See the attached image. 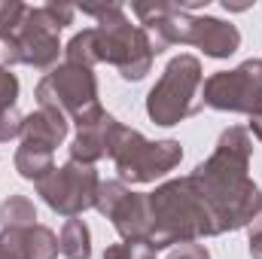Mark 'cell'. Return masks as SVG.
I'll return each instance as SVG.
<instances>
[{
	"mask_svg": "<svg viewBox=\"0 0 262 259\" xmlns=\"http://www.w3.org/2000/svg\"><path fill=\"white\" fill-rule=\"evenodd\" d=\"M122 131H125V125L104 110L101 119H95L92 125L76 131V137L70 143V162H79V165H92L95 168V162H101L107 156L113 159V149H116Z\"/></svg>",
	"mask_w": 262,
	"mask_h": 259,
	"instance_id": "cell-10",
	"label": "cell"
},
{
	"mask_svg": "<svg viewBox=\"0 0 262 259\" xmlns=\"http://www.w3.org/2000/svg\"><path fill=\"white\" fill-rule=\"evenodd\" d=\"M201 89H204V73L201 61L195 55H177L162 70L159 82L146 95V113L156 125H180L183 119L195 116L201 104Z\"/></svg>",
	"mask_w": 262,
	"mask_h": 259,
	"instance_id": "cell-4",
	"label": "cell"
},
{
	"mask_svg": "<svg viewBox=\"0 0 262 259\" xmlns=\"http://www.w3.org/2000/svg\"><path fill=\"white\" fill-rule=\"evenodd\" d=\"M64 58L70 64H82V67H95L101 64V49H98V31L85 28L79 34L70 37V43L64 46Z\"/></svg>",
	"mask_w": 262,
	"mask_h": 259,
	"instance_id": "cell-16",
	"label": "cell"
},
{
	"mask_svg": "<svg viewBox=\"0 0 262 259\" xmlns=\"http://www.w3.org/2000/svg\"><path fill=\"white\" fill-rule=\"evenodd\" d=\"M73 15H76V6H70V3L28 6L21 25L12 34V40L18 46V61L37 67V70L58 67V55H61L58 34L67 25H73Z\"/></svg>",
	"mask_w": 262,
	"mask_h": 259,
	"instance_id": "cell-6",
	"label": "cell"
},
{
	"mask_svg": "<svg viewBox=\"0 0 262 259\" xmlns=\"http://www.w3.org/2000/svg\"><path fill=\"white\" fill-rule=\"evenodd\" d=\"M250 259H262V232L250 235Z\"/></svg>",
	"mask_w": 262,
	"mask_h": 259,
	"instance_id": "cell-24",
	"label": "cell"
},
{
	"mask_svg": "<svg viewBox=\"0 0 262 259\" xmlns=\"http://www.w3.org/2000/svg\"><path fill=\"white\" fill-rule=\"evenodd\" d=\"M250 156H253L250 131L241 125H232L220 134L210 159H204L189 174L216 217L220 235L250 226L253 217L262 210L259 186L247 177Z\"/></svg>",
	"mask_w": 262,
	"mask_h": 259,
	"instance_id": "cell-1",
	"label": "cell"
},
{
	"mask_svg": "<svg viewBox=\"0 0 262 259\" xmlns=\"http://www.w3.org/2000/svg\"><path fill=\"white\" fill-rule=\"evenodd\" d=\"M25 253L28 259H58V238L46 226H31L25 229Z\"/></svg>",
	"mask_w": 262,
	"mask_h": 259,
	"instance_id": "cell-17",
	"label": "cell"
},
{
	"mask_svg": "<svg viewBox=\"0 0 262 259\" xmlns=\"http://www.w3.org/2000/svg\"><path fill=\"white\" fill-rule=\"evenodd\" d=\"M37 104L61 110L67 119L76 122L79 128H85V125H92L95 119L104 116V107L98 101V79H95L92 67L70 64V61L52 67L40 79Z\"/></svg>",
	"mask_w": 262,
	"mask_h": 259,
	"instance_id": "cell-5",
	"label": "cell"
},
{
	"mask_svg": "<svg viewBox=\"0 0 262 259\" xmlns=\"http://www.w3.org/2000/svg\"><path fill=\"white\" fill-rule=\"evenodd\" d=\"M122 241H146L149 238V198L143 192H125L122 201L107 217Z\"/></svg>",
	"mask_w": 262,
	"mask_h": 259,
	"instance_id": "cell-12",
	"label": "cell"
},
{
	"mask_svg": "<svg viewBox=\"0 0 262 259\" xmlns=\"http://www.w3.org/2000/svg\"><path fill=\"white\" fill-rule=\"evenodd\" d=\"M180 140H146L140 131L128 125L113 149V162L122 183H156L159 177L171 174L180 165Z\"/></svg>",
	"mask_w": 262,
	"mask_h": 259,
	"instance_id": "cell-7",
	"label": "cell"
},
{
	"mask_svg": "<svg viewBox=\"0 0 262 259\" xmlns=\"http://www.w3.org/2000/svg\"><path fill=\"white\" fill-rule=\"evenodd\" d=\"M0 259H28V253H25V232L0 229Z\"/></svg>",
	"mask_w": 262,
	"mask_h": 259,
	"instance_id": "cell-20",
	"label": "cell"
},
{
	"mask_svg": "<svg viewBox=\"0 0 262 259\" xmlns=\"http://www.w3.org/2000/svg\"><path fill=\"white\" fill-rule=\"evenodd\" d=\"M37 226V207L28 195H9L3 204H0V229H9V232H25Z\"/></svg>",
	"mask_w": 262,
	"mask_h": 259,
	"instance_id": "cell-13",
	"label": "cell"
},
{
	"mask_svg": "<svg viewBox=\"0 0 262 259\" xmlns=\"http://www.w3.org/2000/svg\"><path fill=\"white\" fill-rule=\"evenodd\" d=\"M101 186V177L92 165H79V162H67L61 168H55L49 177H43L37 183L40 198L58 213V217H79L82 210L95 207V195Z\"/></svg>",
	"mask_w": 262,
	"mask_h": 259,
	"instance_id": "cell-9",
	"label": "cell"
},
{
	"mask_svg": "<svg viewBox=\"0 0 262 259\" xmlns=\"http://www.w3.org/2000/svg\"><path fill=\"white\" fill-rule=\"evenodd\" d=\"M58 253L64 259H89L92 256V232L82 220H67L58 235Z\"/></svg>",
	"mask_w": 262,
	"mask_h": 259,
	"instance_id": "cell-14",
	"label": "cell"
},
{
	"mask_svg": "<svg viewBox=\"0 0 262 259\" xmlns=\"http://www.w3.org/2000/svg\"><path fill=\"white\" fill-rule=\"evenodd\" d=\"M15 171L25 180L40 183L43 177H49L55 171V159H52V153L34 149V146H18V153H15Z\"/></svg>",
	"mask_w": 262,
	"mask_h": 259,
	"instance_id": "cell-15",
	"label": "cell"
},
{
	"mask_svg": "<svg viewBox=\"0 0 262 259\" xmlns=\"http://www.w3.org/2000/svg\"><path fill=\"white\" fill-rule=\"evenodd\" d=\"M201 104L210 110L223 113H247L259 116L262 113V61L250 58L235 70H220L204 79L201 89Z\"/></svg>",
	"mask_w": 262,
	"mask_h": 259,
	"instance_id": "cell-8",
	"label": "cell"
},
{
	"mask_svg": "<svg viewBox=\"0 0 262 259\" xmlns=\"http://www.w3.org/2000/svg\"><path fill=\"white\" fill-rule=\"evenodd\" d=\"M85 15H95L98 25V49L101 64H113L125 82H140L152 67V46L140 25H131L122 3H101V6H79Z\"/></svg>",
	"mask_w": 262,
	"mask_h": 259,
	"instance_id": "cell-3",
	"label": "cell"
},
{
	"mask_svg": "<svg viewBox=\"0 0 262 259\" xmlns=\"http://www.w3.org/2000/svg\"><path fill=\"white\" fill-rule=\"evenodd\" d=\"M15 98H18V79H15V73L0 67V110L15 107Z\"/></svg>",
	"mask_w": 262,
	"mask_h": 259,
	"instance_id": "cell-22",
	"label": "cell"
},
{
	"mask_svg": "<svg viewBox=\"0 0 262 259\" xmlns=\"http://www.w3.org/2000/svg\"><path fill=\"white\" fill-rule=\"evenodd\" d=\"M21 125H25V116L15 107L0 110V143H9V140L21 137Z\"/></svg>",
	"mask_w": 262,
	"mask_h": 259,
	"instance_id": "cell-21",
	"label": "cell"
},
{
	"mask_svg": "<svg viewBox=\"0 0 262 259\" xmlns=\"http://www.w3.org/2000/svg\"><path fill=\"white\" fill-rule=\"evenodd\" d=\"M165 259H210V253H207L204 244H198V241H186V244H174V247H168Z\"/></svg>",
	"mask_w": 262,
	"mask_h": 259,
	"instance_id": "cell-23",
	"label": "cell"
},
{
	"mask_svg": "<svg viewBox=\"0 0 262 259\" xmlns=\"http://www.w3.org/2000/svg\"><path fill=\"white\" fill-rule=\"evenodd\" d=\"M247 229H250V235H259V232H262V210L253 217V223H250Z\"/></svg>",
	"mask_w": 262,
	"mask_h": 259,
	"instance_id": "cell-26",
	"label": "cell"
},
{
	"mask_svg": "<svg viewBox=\"0 0 262 259\" xmlns=\"http://www.w3.org/2000/svg\"><path fill=\"white\" fill-rule=\"evenodd\" d=\"M128 192L125 189V183L122 180H101V186H98V195H95V210L101 213V217H110L113 213V207L122 201V195Z\"/></svg>",
	"mask_w": 262,
	"mask_h": 259,
	"instance_id": "cell-18",
	"label": "cell"
},
{
	"mask_svg": "<svg viewBox=\"0 0 262 259\" xmlns=\"http://www.w3.org/2000/svg\"><path fill=\"white\" fill-rule=\"evenodd\" d=\"M104 259H156V247L149 241H122L110 244L104 250Z\"/></svg>",
	"mask_w": 262,
	"mask_h": 259,
	"instance_id": "cell-19",
	"label": "cell"
},
{
	"mask_svg": "<svg viewBox=\"0 0 262 259\" xmlns=\"http://www.w3.org/2000/svg\"><path fill=\"white\" fill-rule=\"evenodd\" d=\"M250 131L262 140V113H259V116H250Z\"/></svg>",
	"mask_w": 262,
	"mask_h": 259,
	"instance_id": "cell-25",
	"label": "cell"
},
{
	"mask_svg": "<svg viewBox=\"0 0 262 259\" xmlns=\"http://www.w3.org/2000/svg\"><path fill=\"white\" fill-rule=\"evenodd\" d=\"M67 131H70V119L55 107H40L37 113L25 116L21 125V146H34L43 153H55L58 143H64Z\"/></svg>",
	"mask_w": 262,
	"mask_h": 259,
	"instance_id": "cell-11",
	"label": "cell"
},
{
	"mask_svg": "<svg viewBox=\"0 0 262 259\" xmlns=\"http://www.w3.org/2000/svg\"><path fill=\"white\" fill-rule=\"evenodd\" d=\"M146 198H149V238L146 241L156 250L220 235L216 217L210 204L204 201V195L198 192L192 177L168 180Z\"/></svg>",
	"mask_w": 262,
	"mask_h": 259,
	"instance_id": "cell-2",
	"label": "cell"
}]
</instances>
